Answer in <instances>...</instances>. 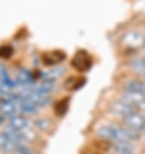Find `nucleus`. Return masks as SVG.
Returning <instances> with one entry per match:
<instances>
[{
	"mask_svg": "<svg viewBox=\"0 0 145 154\" xmlns=\"http://www.w3.org/2000/svg\"><path fill=\"white\" fill-rule=\"evenodd\" d=\"M120 125L131 133V137H141L145 133V112L141 110L126 112L124 117H120Z\"/></svg>",
	"mask_w": 145,
	"mask_h": 154,
	"instance_id": "nucleus-1",
	"label": "nucleus"
},
{
	"mask_svg": "<svg viewBox=\"0 0 145 154\" xmlns=\"http://www.w3.org/2000/svg\"><path fill=\"white\" fill-rule=\"evenodd\" d=\"M118 44H120L122 52L143 50L145 48V31H141V29H131V31L122 33V38H120Z\"/></svg>",
	"mask_w": 145,
	"mask_h": 154,
	"instance_id": "nucleus-2",
	"label": "nucleus"
},
{
	"mask_svg": "<svg viewBox=\"0 0 145 154\" xmlns=\"http://www.w3.org/2000/svg\"><path fill=\"white\" fill-rule=\"evenodd\" d=\"M91 65H93V58L89 56V52H85V50H77V52H75V56L71 58V67L77 71V73H85V71H89Z\"/></svg>",
	"mask_w": 145,
	"mask_h": 154,
	"instance_id": "nucleus-3",
	"label": "nucleus"
},
{
	"mask_svg": "<svg viewBox=\"0 0 145 154\" xmlns=\"http://www.w3.org/2000/svg\"><path fill=\"white\" fill-rule=\"evenodd\" d=\"M64 58H67L64 50H46L44 54H42L44 67H56V65H60Z\"/></svg>",
	"mask_w": 145,
	"mask_h": 154,
	"instance_id": "nucleus-4",
	"label": "nucleus"
},
{
	"mask_svg": "<svg viewBox=\"0 0 145 154\" xmlns=\"http://www.w3.org/2000/svg\"><path fill=\"white\" fill-rule=\"evenodd\" d=\"M122 92H137V94H145L143 79H126L122 83Z\"/></svg>",
	"mask_w": 145,
	"mask_h": 154,
	"instance_id": "nucleus-5",
	"label": "nucleus"
},
{
	"mask_svg": "<svg viewBox=\"0 0 145 154\" xmlns=\"http://www.w3.org/2000/svg\"><path fill=\"white\" fill-rule=\"evenodd\" d=\"M110 110H112L114 115H118V117H124L126 112H131V110H135V108H131L122 98H116V100H112V104H110Z\"/></svg>",
	"mask_w": 145,
	"mask_h": 154,
	"instance_id": "nucleus-6",
	"label": "nucleus"
},
{
	"mask_svg": "<svg viewBox=\"0 0 145 154\" xmlns=\"http://www.w3.org/2000/svg\"><path fill=\"white\" fill-rule=\"evenodd\" d=\"M85 83V77L83 75H75V77H67L64 79V90L67 92H75V90H81Z\"/></svg>",
	"mask_w": 145,
	"mask_h": 154,
	"instance_id": "nucleus-7",
	"label": "nucleus"
},
{
	"mask_svg": "<svg viewBox=\"0 0 145 154\" xmlns=\"http://www.w3.org/2000/svg\"><path fill=\"white\" fill-rule=\"evenodd\" d=\"M69 104H71L69 98H60L58 102L54 104V112H56V117H64L67 110H69Z\"/></svg>",
	"mask_w": 145,
	"mask_h": 154,
	"instance_id": "nucleus-8",
	"label": "nucleus"
},
{
	"mask_svg": "<svg viewBox=\"0 0 145 154\" xmlns=\"http://www.w3.org/2000/svg\"><path fill=\"white\" fill-rule=\"evenodd\" d=\"M15 154H33V150H31V146L27 142H19L17 148H15Z\"/></svg>",
	"mask_w": 145,
	"mask_h": 154,
	"instance_id": "nucleus-9",
	"label": "nucleus"
},
{
	"mask_svg": "<svg viewBox=\"0 0 145 154\" xmlns=\"http://www.w3.org/2000/svg\"><path fill=\"white\" fill-rule=\"evenodd\" d=\"M13 46L10 44H4V46H0V58H10L13 56Z\"/></svg>",
	"mask_w": 145,
	"mask_h": 154,
	"instance_id": "nucleus-10",
	"label": "nucleus"
},
{
	"mask_svg": "<svg viewBox=\"0 0 145 154\" xmlns=\"http://www.w3.org/2000/svg\"><path fill=\"white\" fill-rule=\"evenodd\" d=\"M85 154H104V152H99V150H91V148H89V150H87Z\"/></svg>",
	"mask_w": 145,
	"mask_h": 154,
	"instance_id": "nucleus-11",
	"label": "nucleus"
}]
</instances>
